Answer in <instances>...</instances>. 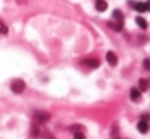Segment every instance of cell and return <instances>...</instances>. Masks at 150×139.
Returning <instances> with one entry per match:
<instances>
[{
	"label": "cell",
	"mask_w": 150,
	"mask_h": 139,
	"mask_svg": "<svg viewBox=\"0 0 150 139\" xmlns=\"http://www.w3.org/2000/svg\"><path fill=\"white\" fill-rule=\"evenodd\" d=\"M111 16H113V21H118V23H121V24H123V21H124V15H123V11H121V10H113Z\"/></svg>",
	"instance_id": "cell-7"
},
{
	"label": "cell",
	"mask_w": 150,
	"mask_h": 139,
	"mask_svg": "<svg viewBox=\"0 0 150 139\" xmlns=\"http://www.w3.org/2000/svg\"><path fill=\"white\" fill-rule=\"evenodd\" d=\"M140 120H145V121H149V123H150V115H149V113H144Z\"/></svg>",
	"instance_id": "cell-16"
},
{
	"label": "cell",
	"mask_w": 150,
	"mask_h": 139,
	"mask_svg": "<svg viewBox=\"0 0 150 139\" xmlns=\"http://www.w3.org/2000/svg\"><path fill=\"white\" fill-rule=\"evenodd\" d=\"M10 87H11V91H13L15 94H23L24 89H26V83H24L23 79H13Z\"/></svg>",
	"instance_id": "cell-2"
},
{
	"label": "cell",
	"mask_w": 150,
	"mask_h": 139,
	"mask_svg": "<svg viewBox=\"0 0 150 139\" xmlns=\"http://www.w3.org/2000/svg\"><path fill=\"white\" fill-rule=\"evenodd\" d=\"M69 129H71L73 133H76V131H84V128H82L81 125H73V126H71V128H69Z\"/></svg>",
	"instance_id": "cell-15"
},
{
	"label": "cell",
	"mask_w": 150,
	"mask_h": 139,
	"mask_svg": "<svg viewBox=\"0 0 150 139\" xmlns=\"http://www.w3.org/2000/svg\"><path fill=\"white\" fill-rule=\"evenodd\" d=\"M7 32H8L7 24H5L4 21H0V34H7Z\"/></svg>",
	"instance_id": "cell-14"
},
{
	"label": "cell",
	"mask_w": 150,
	"mask_h": 139,
	"mask_svg": "<svg viewBox=\"0 0 150 139\" xmlns=\"http://www.w3.org/2000/svg\"><path fill=\"white\" fill-rule=\"evenodd\" d=\"M149 87H150V83L147 79H144V78H142V79H139V89L142 91V92H144V91H149Z\"/></svg>",
	"instance_id": "cell-11"
},
{
	"label": "cell",
	"mask_w": 150,
	"mask_h": 139,
	"mask_svg": "<svg viewBox=\"0 0 150 139\" xmlns=\"http://www.w3.org/2000/svg\"><path fill=\"white\" fill-rule=\"evenodd\" d=\"M145 5H147V11H150V0H147Z\"/></svg>",
	"instance_id": "cell-17"
},
{
	"label": "cell",
	"mask_w": 150,
	"mask_h": 139,
	"mask_svg": "<svg viewBox=\"0 0 150 139\" xmlns=\"http://www.w3.org/2000/svg\"><path fill=\"white\" fill-rule=\"evenodd\" d=\"M82 65H86V66H89V68H98L100 61H98L97 58H86V60H82Z\"/></svg>",
	"instance_id": "cell-5"
},
{
	"label": "cell",
	"mask_w": 150,
	"mask_h": 139,
	"mask_svg": "<svg viewBox=\"0 0 150 139\" xmlns=\"http://www.w3.org/2000/svg\"><path fill=\"white\" fill-rule=\"evenodd\" d=\"M140 92H142V91H140L139 87H132V89H131V100H132V102H140V99H142Z\"/></svg>",
	"instance_id": "cell-4"
},
{
	"label": "cell",
	"mask_w": 150,
	"mask_h": 139,
	"mask_svg": "<svg viewBox=\"0 0 150 139\" xmlns=\"http://www.w3.org/2000/svg\"><path fill=\"white\" fill-rule=\"evenodd\" d=\"M134 8H136V11H139V13L147 11V5H145V2H136V3H134Z\"/></svg>",
	"instance_id": "cell-9"
},
{
	"label": "cell",
	"mask_w": 150,
	"mask_h": 139,
	"mask_svg": "<svg viewBox=\"0 0 150 139\" xmlns=\"http://www.w3.org/2000/svg\"><path fill=\"white\" fill-rule=\"evenodd\" d=\"M107 61H108L110 66H116V63H118L116 53H115V52H107Z\"/></svg>",
	"instance_id": "cell-6"
},
{
	"label": "cell",
	"mask_w": 150,
	"mask_h": 139,
	"mask_svg": "<svg viewBox=\"0 0 150 139\" xmlns=\"http://www.w3.org/2000/svg\"><path fill=\"white\" fill-rule=\"evenodd\" d=\"M108 26H110L111 29H115V31H121V29H123V24L118 23V21H110V23H108Z\"/></svg>",
	"instance_id": "cell-12"
},
{
	"label": "cell",
	"mask_w": 150,
	"mask_h": 139,
	"mask_svg": "<svg viewBox=\"0 0 150 139\" xmlns=\"http://www.w3.org/2000/svg\"><path fill=\"white\" fill-rule=\"evenodd\" d=\"M73 138L74 139H86V134H84V131H76V133H73Z\"/></svg>",
	"instance_id": "cell-13"
},
{
	"label": "cell",
	"mask_w": 150,
	"mask_h": 139,
	"mask_svg": "<svg viewBox=\"0 0 150 139\" xmlns=\"http://www.w3.org/2000/svg\"><path fill=\"white\" fill-rule=\"evenodd\" d=\"M137 129H139V133L145 134V133H149V129H150V123L145 121V120H140V121L137 123Z\"/></svg>",
	"instance_id": "cell-3"
},
{
	"label": "cell",
	"mask_w": 150,
	"mask_h": 139,
	"mask_svg": "<svg viewBox=\"0 0 150 139\" xmlns=\"http://www.w3.org/2000/svg\"><path fill=\"white\" fill-rule=\"evenodd\" d=\"M50 120V113L49 112H44V110H36L34 112V115H33V121H34V125H45L47 121Z\"/></svg>",
	"instance_id": "cell-1"
},
{
	"label": "cell",
	"mask_w": 150,
	"mask_h": 139,
	"mask_svg": "<svg viewBox=\"0 0 150 139\" xmlns=\"http://www.w3.org/2000/svg\"><path fill=\"white\" fill-rule=\"evenodd\" d=\"M95 8H97L98 11H105V10L108 8V5H107L105 0H97V2H95Z\"/></svg>",
	"instance_id": "cell-10"
},
{
	"label": "cell",
	"mask_w": 150,
	"mask_h": 139,
	"mask_svg": "<svg viewBox=\"0 0 150 139\" xmlns=\"http://www.w3.org/2000/svg\"><path fill=\"white\" fill-rule=\"evenodd\" d=\"M136 23H137V26H139L140 29H147V28H149V23H147V19L142 18V16H137V18H136Z\"/></svg>",
	"instance_id": "cell-8"
}]
</instances>
